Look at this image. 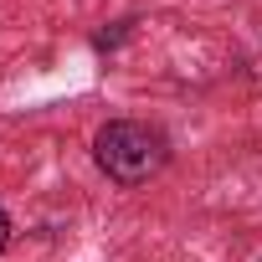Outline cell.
<instances>
[{
	"mask_svg": "<svg viewBox=\"0 0 262 262\" xmlns=\"http://www.w3.org/2000/svg\"><path fill=\"white\" fill-rule=\"evenodd\" d=\"M6 247H11V216H6V206H0V257H6Z\"/></svg>",
	"mask_w": 262,
	"mask_h": 262,
	"instance_id": "cell-2",
	"label": "cell"
},
{
	"mask_svg": "<svg viewBox=\"0 0 262 262\" xmlns=\"http://www.w3.org/2000/svg\"><path fill=\"white\" fill-rule=\"evenodd\" d=\"M93 160H98V170H103L113 185L134 190V185H149V180L170 165V139L160 134L155 123L113 118V123H103L98 134H93Z\"/></svg>",
	"mask_w": 262,
	"mask_h": 262,
	"instance_id": "cell-1",
	"label": "cell"
}]
</instances>
